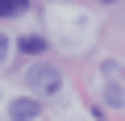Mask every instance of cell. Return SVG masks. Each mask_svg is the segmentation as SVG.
<instances>
[{
	"label": "cell",
	"mask_w": 125,
	"mask_h": 121,
	"mask_svg": "<svg viewBox=\"0 0 125 121\" xmlns=\"http://www.w3.org/2000/svg\"><path fill=\"white\" fill-rule=\"evenodd\" d=\"M25 84H29V92H33V96H54V92L62 88V71H58V67H50V63H38V67H29Z\"/></svg>",
	"instance_id": "obj_1"
},
{
	"label": "cell",
	"mask_w": 125,
	"mask_h": 121,
	"mask_svg": "<svg viewBox=\"0 0 125 121\" xmlns=\"http://www.w3.org/2000/svg\"><path fill=\"white\" fill-rule=\"evenodd\" d=\"M108 4H113V0H108Z\"/></svg>",
	"instance_id": "obj_6"
},
{
	"label": "cell",
	"mask_w": 125,
	"mask_h": 121,
	"mask_svg": "<svg viewBox=\"0 0 125 121\" xmlns=\"http://www.w3.org/2000/svg\"><path fill=\"white\" fill-rule=\"evenodd\" d=\"M29 0H0V17H25Z\"/></svg>",
	"instance_id": "obj_4"
},
{
	"label": "cell",
	"mask_w": 125,
	"mask_h": 121,
	"mask_svg": "<svg viewBox=\"0 0 125 121\" xmlns=\"http://www.w3.org/2000/svg\"><path fill=\"white\" fill-rule=\"evenodd\" d=\"M38 113H42V100H33V96L9 100V117L13 121H38Z\"/></svg>",
	"instance_id": "obj_2"
},
{
	"label": "cell",
	"mask_w": 125,
	"mask_h": 121,
	"mask_svg": "<svg viewBox=\"0 0 125 121\" xmlns=\"http://www.w3.org/2000/svg\"><path fill=\"white\" fill-rule=\"evenodd\" d=\"M13 46H17V42H9L4 33H0V63H4V58H9V50H13Z\"/></svg>",
	"instance_id": "obj_5"
},
{
	"label": "cell",
	"mask_w": 125,
	"mask_h": 121,
	"mask_svg": "<svg viewBox=\"0 0 125 121\" xmlns=\"http://www.w3.org/2000/svg\"><path fill=\"white\" fill-rule=\"evenodd\" d=\"M46 46H50V42H46L42 33H25V38L17 42V50H21V54H42Z\"/></svg>",
	"instance_id": "obj_3"
}]
</instances>
